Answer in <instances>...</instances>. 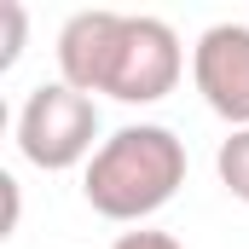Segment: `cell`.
Listing matches in <instances>:
<instances>
[{
    "mask_svg": "<svg viewBox=\"0 0 249 249\" xmlns=\"http://www.w3.org/2000/svg\"><path fill=\"white\" fill-rule=\"evenodd\" d=\"M180 186H186V145L162 122L116 127L110 139H99V151L81 174V197L105 220H145Z\"/></svg>",
    "mask_w": 249,
    "mask_h": 249,
    "instance_id": "obj_1",
    "label": "cell"
},
{
    "mask_svg": "<svg viewBox=\"0 0 249 249\" xmlns=\"http://www.w3.org/2000/svg\"><path fill=\"white\" fill-rule=\"evenodd\" d=\"M93 139H99V105L87 93H75L70 81H41L18 110V151L47 174L93 162V151H99Z\"/></svg>",
    "mask_w": 249,
    "mask_h": 249,
    "instance_id": "obj_2",
    "label": "cell"
},
{
    "mask_svg": "<svg viewBox=\"0 0 249 249\" xmlns=\"http://www.w3.org/2000/svg\"><path fill=\"white\" fill-rule=\"evenodd\" d=\"M186 70L180 35L162 18H127L122 23V53H116V75H110V99L122 105H157L174 93Z\"/></svg>",
    "mask_w": 249,
    "mask_h": 249,
    "instance_id": "obj_3",
    "label": "cell"
},
{
    "mask_svg": "<svg viewBox=\"0 0 249 249\" xmlns=\"http://www.w3.org/2000/svg\"><path fill=\"white\" fill-rule=\"evenodd\" d=\"M191 81L203 105L232 127H249V23H214L191 47Z\"/></svg>",
    "mask_w": 249,
    "mask_h": 249,
    "instance_id": "obj_4",
    "label": "cell"
},
{
    "mask_svg": "<svg viewBox=\"0 0 249 249\" xmlns=\"http://www.w3.org/2000/svg\"><path fill=\"white\" fill-rule=\"evenodd\" d=\"M122 23L127 12H75L58 29V81L75 93H110L116 75V53H122Z\"/></svg>",
    "mask_w": 249,
    "mask_h": 249,
    "instance_id": "obj_5",
    "label": "cell"
},
{
    "mask_svg": "<svg viewBox=\"0 0 249 249\" xmlns=\"http://www.w3.org/2000/svg\"><path fill=\"white\" fill-rule=\"evenodd\" d=\"M214 168H220V186L238 203H249V127H232V139H220Z\"/></svg>",
    "mask_w": 249,
    "mask_h": 249,
    "instance_id": "obj_6",
    "label": "cell"
},
{
    "mask_svg": "<svg viewBox=\"0 0 249 249\" xmlns=\"http://www.w3.org/2000/svg\"><path fill=\"white\" fill-rule=\"evenodd\" d=\"M0 18H6V47H0V70H12L18 53H23V6H0Z\"/></svg>",
    "mask_w": 249,
    "mask_h": 249,
    "instance_id": "obj_7",
    "label": "cell"
},
{
    "mask_svg": "<svg viewBox=\"0 0 249 249\" xmlns=\"http://www.w3.org/2000/svg\"><path fill=\"white\" fill-rule=\"evenodd\" d=\"M110 249H186L180 238H168V232H122Z\"/></svg>",
    "mask_w": 249,
    "mask_h": 249,
    "instance_id": "obj_8",
    "label": "cell"
},
{
    "mask_svg": "<svg viewBox=\"0 0 249 249\" xmlns=\"http://www.w3.org/2000/svg\"><path fill=\"white\" fill-rule=\"evenodd\" d=\"M0 191H6V232H18V180L0 174Z\"/></svg>",
    "mask_w": 249,
    "mask_h": 249,
    "instance_id": "obj_9",
    "label": "cell"
}]
</instances>
